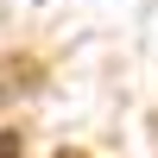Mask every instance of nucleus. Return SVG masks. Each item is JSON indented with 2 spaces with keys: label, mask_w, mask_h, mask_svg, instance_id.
I'll return each mask as SVG.
<instances>
[{
  "label": "nucleus",
  "mask_w": 158,
  "mask_h": 158,
  "mask_svg": "<svg viewBox=\"0 0 158 158\" xmlns=\"http://www.w3.org/2000/svg\"><path fill=\"white\" fill-rule=\"evenodd\" d=\"M63 158H82V152H63Z\"/></svg>",
  "instance_id": "obj_1"
}]
</instances>
